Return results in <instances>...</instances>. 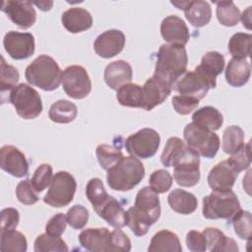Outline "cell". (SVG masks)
Segmentation results:
<instances>
[{"label": "cell", "mask_w": 252, "mask_h": 252, "mask_svg": "<svg viewBox=\"0 0 252 252\" xmlns=\"http://www.w3.org/2000/svg\"><path fill=\"white\" fill-rule=\"evenodd\" d=\"M233 225L234 232L241 238L250 241L251 230H252V217L249 211H238L235 216L230 220Z\"/></svg>", "instance_id": "40"}, {"label": "cell", "mask_w": 252, "mask_h": 252, "mask_svg": "<svg viewBox=\"0 0 252 252\" xmlns=\"http://www.w3.org/2000/svg\"><path fill=\"white\" fill-rule=\"evenodd\" d=\"M183 11L185 18L195 28L208 25L212 18V9L207 1H187Z\"/></svg>", "instance_id": "25"}, {"label": "cell", "mask_w": 252, "mask_h": 252, "mask_svg": "<svg viewBox=\"0 0 252 252\" xmlns=\"http://www.w3.org/2000/svg\"><path fill=\"white\" fill-rule=\"evenodd\" d=\"M131 250V240L118 227L110 232V251L128 252Z\"/></svg>", "instance_id": "48"}, {"label": "cell", "mask_w": 252, "mask_h": 252, "mask_svg": "<svg viewBox=\"0 0 252 252\" xmlns=\"http://www.w3.org/2000/svg\"><path fill=\"white\" fill-rule=\"evenodd\" d=\"M19 220L20 215L15 208H6L1 211V230L15 229Z\"/></svg>", "instance_id": "51"}, {"label": "cell", "mask_w": 252, "mask_h": 252, "mask_svg": "<svg viewBox=\"0 0 252 252\" xmlns=\"http://www.w3.org/2000/svg\"><path fill=\"white\" fill-rule=\"evenodd\" d=\"M160 144L159 134L152 128H143L125 141L127 153L138 158H150L156 155Z\"/></svg>", "instance_id": "11"}, {"label": "cell", "mask_w": 252, "mask_h": 252, "mask_svg": "<svg viewBox=\"0 0 252 252\" xmlns=\"http://www.w3.org/2000/svg\"><path fill=\"white\" fill-rule=\"evenodd\" d=\"M150 252H181L182 246L176 233L162 229L158 231L151 239L148 247Z\"/></svg>", "instance_id": "28"}, {"label": "cell", "mask_w": 252, "mask_h": 252, "mask_svg": "<svg viewBox=\"0 0 252 252\" xmlns=\"http://www.w3.org/2000/svg\"><path fill=\"white\" fill-rule=\"evenodd\" d=\"M61 22L68 32L78 33L92 28L93 17L91 13L84 8L72 7L62 14Z\"/></svg>", "instance_id": "23"}, {"label": "cell", "mask_w": 252, "mask_h": 252, "mask_svg": "<svg viewBox=\"0 0 252 252\" xmlns=\"http://www.w3.org/2000/svg\"><path fill=\"white\" fill-rule=\"evenodd\" d=\"M217 86V81L210 78L200 66L193 71H186L172 85L174 91L179 94L188 95L198 100L204 98L210 89Z\"/></svg>", "instance_id": "7"}, {"label": "cell", "mask_w": 252, "mask_h": 252, "mask_svg": "<svg viewBox=\"0 0 252 252\" xmlns=\"http://www.w3.org/2000/svg\"><path fill=\"white\" fill-rule=\"evenodd\" d=\"M252 35L245 32L234 33L228 41V50L235 59H246L250 55Z\"/></svg>", "instance_id": "35"}, {"label": "cell", "mask_w": 252, "mask_h": 252, "mask_svg": "<svg viewBox=\"0 0 252 252\" xmlns=\"http://www.w3.org/2000/svg\"><path fill=\"white\" fill-rule=\"evenodd\" d=\"M0 166L4 171L19 178L29 173V162L25 155L12 145H5L1 148Z\"/></svg>", "instance_id": "15"}, {"label": "cell", "mask_w": 252, "mask_h": 252, "mask_svg": "<svg viewBox=\"0 0 252 252\" xmlns=\"http://www.w3.org/2000/svg\"><path fill=\"white\" fill-rule=\"evenodd\" d=\"M224 64L225 62L222 54L218 51H209L202 57L199 66L210 78L216 80L217 76L222 72Z\"/></svg>", "instance_id": "38"}, {"label": "cell", "mask_w": 252, "mask_h": 252, "mask_svg": "<svg viewBox=\"0 0 252 252\" xmlns=\"http://www.w3.org/2000/svg\"><path fill=\"white\" fill-rule=\"evenodd\" d=\"M125 35L119 30H108L100 33L94 42L95 53L102 58L118 55L124 48Z\"/></svg>", "instance_id": "17"}, {"label": "cell", "mask_w": 252, "mask_h": 252, "mask_svg": "<svg viewBox=\"0 0 252 252\" xmlns=\"http://www.w3.org/2000/svg\"><path fill=\"white\" fill-rule=\"evenodd\" d=\"M62 87L68 96L74 99L85 98L92 91V82L87 70L80 65L65 68L61 79Z\"/></svg>", "instance_id": "12"}, {"label": "cell", "mask_w": 252, "mask_h": 252, "mask_svg": "<svg viewBox=\"0 0 252 252\" xmlns=\"http://www.w3.org/2000/svg\"><path fill=\"white\" fill-rule=\"evenodd\" d=\"M183 137L188 147L206 158H213L220 149L219 136L213 131L197 126L193 122L185 126Z\"/></svg>", "instance_id": "9"}, {"label": "cell", "mask_w": 252, "mask_h": 252, "mask_svg": "<svg viewBox=\"0 0 252 252\" xmlns=\"http://www.w3.org/2000/svg\"><path fill=\"white\" fill-rule=\"evenodd\" d=\"M83 248L91 252L110 251V231L106 227H90L78 236Z\"/></svg>", "instance_id": "20"}, {"label": "cell", "mask_w": 252, "mask_h": 252, "mask_svg": "<svg viewBox=\"0 0 252 252\" xmlns=\"http://www.w3.org/2000/svg\"><path fill=\"white\" fill-rule=\"evenodd\" d=\"M76 189L74 176L67 171H58L52 178L43 202L54 208L65 207L73 201Z\"/></svg>", "instance_id": "10"}, {"label": "cell", "mask_w": 252, "mask_h": 252, "mask_svg": "<svg viewBox=\"0 0 252 252\" xmlns=\"http://www.w3.org/2000/svg\"><path fill=\"white\" fill-rule=\"evenodd\" d=\"M28 242L26 236L15 229L1 230L0 232V248L2 251L25 252L27 251Z\"/></svg>", "instance_id": "32"}, {"label": "cell", "mask_w": 252, "mask_h": 252, "mask_svg": "<svg viewBox=\"0 0 252 252\" xmlns=\"http://www.w3.org/2000/svg\"><path fill=\"white\" fill-rule=\"evenodd\" d=\"M3 45L11 58L27 59L34 52V37L30 32H8L3 38Z\"/></svg>", "instance_id": "13"}, {"label": "cell", "mask_w": 252, "mask_h": 252, "mask_svg": "<svg viewBox=\"0 0 252 252\" xmlns=\"http://www.w3.org/2000/svg\"><path fill=\"white\" fill-rule=\"evenodd\" d=\"M237 176L238 172L227 160H222L210 170L207 180L214 191H227L232 189Z\"/></svg>", "instance_id": "19"}, {"label": "cell", "mask_w": 252, "mask_h": 252, "mask_svg": "<svg viewBox=\"0 0 252 252\" xmlns=\"http://www.w3.org/2000/svg\"><path fill=\"white\" fill-rule=\"evenodd\" d=\"M167 202L174 212L181 215H190L198 207V201L195 195L183 189L172 190L167 197Z\"/></svg>", "instance_id": "27"}, {"label": "cell", "mask_w": 252, "mask_h": 252, "mask_svg": "<svg viewBox=\"0 0 252 252\" xmlns=\"http://www.w3.org/2000/svg\"><path fill=\"white\" fill-rule=\"evenodd\" d=\"M226 160L238 173L244 169H247L251 163L250 143H247L246 145L244 144Z\"/></svg>", "instance_id": "45"}, {"label": "cell", "mask_w": 252, "mask_h": 252, "mask_svg": "<svg viewBox=\"0 0 252 252\" xmlns=\"http://www.w3.org/2000/svg\"><path fill=\"white\" fill-rule=\"evenodd\" d=\"M16 196L24 205H33L38 201V196L30 179H25L18 183L16 187Z\"/></svg>", "instance_id": "46"}, {"label": "cell", "mask_w": 252, "mask_h": 252, "mask_svg": "<svg viewBox=\"0 0 252 252\" xmlns=\"http://www.w3.org/2000/svg\"><path fill=\"white\" fill-rule=\"evenodd\" d=\"M251 6H249L243 13H242V16H240V19H241V22L243 24V26H245L248 30L251 29L250 27V24H251Z\"/></svg>", "instance_id": "52"}, {"label": "cell", "mask_w": 252, "mask_h": 252, "mask_svg": "<svg viewBox=\"0 0 252 252\" xmlns=\"http://www.w3.org/2000/svg\"><path fill=\"white\" fill-rule=\"evenodd\" d=\"M66 220L72 228L82 229L88 223L89 211L82 205H75L68 210Z\"/></svg>", "instance_id": "44"}, {"label": "cell", "mask_w": 252, "mask_h": 252, "mask_svg": "<svg viewBox=\"0 0 252 252\" xmlns=\"http://www.w3.org/2000/svg\"><path fill=\"white\" fill-rule=\"evenodd\" d=\"M244 145V131L237 125L224 129L222 134V151L225 154H234Z\"/></svg>", "instance_id": "34"}, {"label": "cell", "mask_w": 252, "mask_h": 252, "mask_svg": "<svg viewBox=\"0 0 252 252\" xmlns=\"http://www.w3.org/2000/svg\"><path fill=\"white\" fill-rule=\"evenodd\" d=\"M66 216L63 214H56L53 216L45 225V232L51 236H61L67 225Z\"/></svg>", "instance_id": "49"}, {"label": "cell", "mask_w": 252, "mask_h": 252, "mask_svg": "<svg viewBox=\"0 0 252 252\" xmlns=\"http://www.w3.org/2000/svg\"><path fill=\"white\" fill-rule=\"evenodd\" d=\"M32 3L35 4L37 7H39V9L42 11H49L53 5L52 1H39V2L35 1Z\"/></svg>", "instance_id": "53"}, {"label": "cell", "mask_w": 252, "mask_h": 252, "mask_svg": "<svg viewBox=\"0 0 252 252\" xmlns=\"http://www.w3.org/2000/svg\"><path fill=\"white\" fill-rule=\"evenodd\" d=\"M217 19L224 27L236 26L240 20V11L232 1L216 2Z\"/></svg>", "instance_id": "33"}, {"label": "cell", "mask_w": 252, "mask_h": 252, "mask_svg": "<svg viewBox=\"0 0 252 252\" xmlns=\"http://www.w3.org/2000/svg\"><path fill=\"white\" fill-rule=\"evenodd\" d=\"M199 100L188 95H174L172 97V106L180 115H187L197 108Z\"/></svg>", "instance_id": "47"}, {"label": "cell", "mask_w": 252, "mask_h": 252, "mask_svg": "<svg viewBox=\"0 0 252 252\" xmlns=\"http://www.w3.org/2000/svg\"><path fill=\"white\" fill-rule=\"evenodd\" d=\"M172 87L162 80L153 76L148 79L142 87L143 101L142 108L150 111L161 104L170 94Z\"/></svg>", "instance_id": "16"}, {"label": "cell", "mask_w": 252, "mask_h": 252, "mask_svg": "<svg viewBox=\"0 0 252 252\" xmlns=\"http://www.w3.org/2000/svg\"><path fill=\"white\" fill-rule=\"evenodd\" d=\"M33 249L35 252H66L69 250L66 242L60 236H51L46 232L35 238Z\"/></svg>", "instance_id": "39"}, {"label": "cell", "mask_w": 252, "mask_h": 252, "mask_svg": "<svg viewBox=\"0 0 252 252\" xmlns=\"http://www.w3.org/2000/svg\"><path fill=\"white\" fill-rule=\"evenodd\" d=\"M160 217L158 195L151 187H143L136 195L135 205L126 212V224L136 236H144Z\"/></svg>", "instance_id": "2"}, {"label": "cell", "mask_w": 252, "mask_h": 252, "mask_svg": "<svg viewBox=\"0 0 252 252\" xmlns=\"http://www.w3.org/2000/svg\"><path fill=\"white\" fill-rule=\"evenodd\" d=\"M186 245L190 251L205 252L207 250V241L203 232L190 230L186 235Z\"/></svg>", "instance_id": "50"}, {"label": "cell", "mask_w": 252, "mask_h": 252, "mask_svg": "<svg viewBox=\"0 0 252 252\" xmlns=\"http://www.w3.org/2000/svg\"><path fill=\"white\" fill-rule=\"evenodd\" d=\"M116 98L123 106L142 108L143 92L142 87L137 84L128 83L117 90Z\"/></svg>", "instance_id": "31"}, {"label": "cell", "mask_w": 252, "mask_h": 252, "mask_svg": "<svg viewBox=\"0 0 252 252\" xmlns=\"http://www.w3.org/2000/svg\"><path fill=\"white\" fill-rule=\"evenodd\" d=\"M241 210L236 194L232 190L212 191L203 198L202 213L208 220L223 219L227 221Z\"/></svg>", "instance_id": "6"}, {"label": "cell", "mask_w": 252, "mask_h": 252, "mask_svg": "<svg viewBox=\"0 0 252 252\" xmlns=\"http://www.w3.org/2000/svg\"><path fill=\"white\" fill-rule=\"evenodd\" d=\"M52 178L53 176L51 165L48 163H42L35 169L31 181L35 192L40 193L48 185H50Z\"/></svg>", "instance_id": "42"}, {"label": "cell", "mask_w": 252, "mask_h": 252, "mask_svg": "<svg viewBox=\"0 0 252 252\" xmlns=\"http://www.w3.org/2000/svg\"><path fill=\"white\" fill-rule=\"evenodd\" d=\"M20 79L19 71L12 65L6 63L3 56H1V65H0V89L2 98L6 94L11 93V91L17 86V83Z\"/></svg>", "instance_id": "37"}, {"label": "cell", "mask_w": 252, "mask_h": 252, "mask_svg": "<svg viewBox=\"0 0 252 252\" xmlns=\"http://www.w3.org/2000/svg\"><path fill=\"white\" fill-rule=\"evenodd\" d=\"M94 212L113 227L126 225V211L112 196H108L100 205L93 208Z\"/></svg>", "instance_id": "22"}, {"label": "cell", "mask_w": 252, "mask_h": 252, "mask_svg": "<svg viewBox=\"0 0 252 252\" xmlns=\"http://www.w3.org/2000/svg\"><path fill=\"white\" fill-rule=\"evenodd\" d=\"M145 176L142 161L133 156L123 157L114 166L107 170L108 186L116 191H129L137 186Z\"/></svg>", "instance_id": "4"}, {"label": "cell", "mask_w": 252, "mask_h": 252, "mask_svg": "<svg viewBox=\"0 0 252 252\" xmlns=\"http://www.w3.org/2000/svg\"><path fill=\"white\" fill-rule=\"evenodd\" d=\"M133 70L131 65L124 60H116L109 63L104 69V81L112 90H118L123 85L131 82Z\"/></svg>", "instance_id": "21"}, {"label": "cell", "mask_w": 252, "mask_h": 252, "mask_svg": "<svg viewBox=\"0 0 252 252\" xmlns=\"http://www.w3.org/2000/svg\"><path fill=\"white\" fill-rule=\"evenodd\" d=\"M192 122L199 127L214 132L222 125L223 116L216 107L208 105L197 109L193 113Z\"/></svg>", "instance_id": "29"}, {"label": "cell", "mask_w": 252, "mask_h": 252, "mask_svg": "<svg viewBox=\"0 0 252 252\" xmlns=\"http://www.w3.org/2000/svg\"><path fill=\"white\" fill-rule=\"evenodd\" d=\"M188 56L184 46L164 43L158 51L153 76L172 87L174 82L186 72Z\"/></svg>", "instance_id": "3"}, {"label": "cell", "mask_w": 252, "mask_h": 252, "mask_svg": "<svg viewBox=\"0 0 252 252\" xmlns=\"http://www.w3.org/2000/svg\"><path fill=\"white\" fill-rule=\"evenodd\" d=\"M1 10L20 29H29L36 21V12L32 2L24 0L3 1Z\"/></svg>", "instance_id": "14"}, {"label": "cell", "mask_w": 252, "mask_h": 252, "mask_svg": "<svg viewBox=\"0 0 252 252\" xmlns=\"http://www.w3.org/2000/svg\"><path fill=\"white\" fill-rule=\"evenodd\" d=\"M95 155L98 163L105 170L114 166L123 158V154L119 148L106 144L98 145L95 150Z\"/></svg>", "instance_id": "36"}, {"label": "cell", "mask_w": 252, "mask_h": 252, "mask_svg": "<svg viewBox=\"0 0 252 252\" xmlns=\"http://www.w3.org/2000/svg\"><path fill=\"white\" fill-rule=\"evenodd\" d=\"M86 195L93 208L100 205L109 195L107 194L101 179L92 178L86 186Z\"/></svg>", "instance_id": "41"}, {"label": "cell", "mask_w": 252, "mask_h": 252, "mask_svg": "<svg viewBox=\"0 0 252 252\" xmlns=\"http://www.w3.org/2000/svg\"><path fill=\"white\" fill-rule=\"evenodd\" d=\"M250 75L251 69L246 59L232 58L225 68L226 82L235 88H240L247 84Z\"/></svg>", "instance_id": "26"}, {"label": "cell", "mask_w": 252, "mask_h": 252, "mask_svg": "<svg viewBox=\"0 0 252 252\" xmlns=\"http://www.w3.org/2000/svg\"><path fill=\"white\" fill-rule=\"evenodd\" d=\"M8 101L13 104L16 112L24 119H34L42 112L39 94L28 84H19L10 93Z\"/></svg>", "instance_id": "8"}, {"label": "cell", "mask_w": 252, "mask_h": 252, "mask_svg": "<svg viewBox=\"0 0 252 252\" xmlns=\"http://www.w3.org/2000/svg\"><path fill=\"white\" fill-rule=\"evenodd\" d=\"M162 38L172 45L184 46L187 44L190 34L185 22L176 15L164 18L160 24Z\"/></svg>", "instance_id": "18"}, {"label": "cell", "mask_w": 252, "mask_h": 252, "mask_svg": "<svg viewBox=\"0 0 252 252\" xmlns=\"http://www.w3.org/2000/svg\"><path fill=\"white\" fill-rule=\"evenodd\" d=\"M165 167L173 166V178L182 187L195 186L200 181L199 154L178 137H170L160 156Z\"/></svg>", "instance_id": "1"}, {"label": "cell", "mask_w": 252, "mask_h": 252, "mask_svg": "<svg viewBox=\"0 0 252 252\" xmlns=\"http://www.w3.org/2000/svg\"><path fill=\"white\" fill-rule=\"evenodd\" d=\"M206 237L207 248L212 252H237L238 245L235 240L226 236L216 227H207L203 230Z\"/></svg>", "instance_id": "24"}, {"label": "cell", "mask_w": 252, "mask_h": 252, "mask_svg": "<svg viewBox=\"0 0 252 252\" xmlns=\"http://www.w3.org/2000/svg\"><path fill=\"white\" fill-rule=\"evenodd\" d=\"M77 114L78 108L76 104L66 99L55 101L51 104L48 111V116L51 121L63 124L74 121V119L77 117Z\"/></svg>", "instance_id": "30"}, {"label": "cell", "mask_w": 252, "mask_h": 252, "mask_svg": "<svg viewBox=\"0 0 252 252\" xmlns=\"http://www.w3.org/2000/svg\"><path fill=\"white\" fill-rule=\"evenodd\" d=\"M150 187L158 194L167 192L172 185V176L165 169L155 170L149 178Z\"/></svg>", "instance_id": "43"}, {"label": "cell", "mask_w": 252, "mask_h": 252, "mask_svg": "<svg viewBox=\"0 0 252 252\" xmlns=\"http://www.w3.org/2000/svg\"><path fill=\"white\" fill-rule=\"evenodd\" d=\"M25 77L29 84L43 91L50 92L59 87L62 72L52 57L41 54L26 68Z\"/></svg>", "instance_id": "5"}]
</instances>
